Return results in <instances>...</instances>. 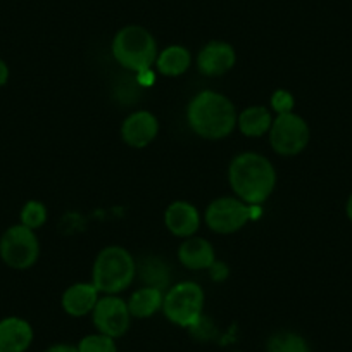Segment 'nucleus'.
I'll return each mask as SVG.
<instances>
[{"mask_svg": "<svg viewBox=\"0 0 352 352\" xmlns=\"http://www.w3.org/2000/svg\"><path fill=\"white\" fill-rule=\"evenodd\" d=\"M228 180L240 201L249 206H261L275 190L276 171L264 155L243 152L230 164Z\"/></svg>", "mask_w": 352, "mask_h": 352, "instance_id": "obj_1", "label": "nucleus"}, {"mask_svg": "<svg viewBox=\"0 0 352 352\" xmlns=\"http://www.w3.org/2000/svg\"><path fill=\"white\" fill-rule=\"evenodd\" d=\"M236 111L232 100L214 90H202L187 107L190 130L206 140H221L236 126Z\"/></svg>", "mask_w": 352, "mask_h": 352, "instance_id": "obj_2", "label": "nucleus"}, {"mask_svg": "<svg viewBox=\"0 0 352 352\" xmlns=\"http://www.w3.org/2000/svg\"><path fill=\"white\" fill-rule=\"evenodd\" d=\"M137 263L133 256L121 245L102 249L94 263L92 283L104 296H116L133 283Z\"/></svg>", "mask_w": 352, "mask_h": 352, "instance_id": "obj_3", "label": "nucleus"}, {"mask_svg": "<svg viewBox=\"0 0 352 352\" xmlns=\"http://www.w3.org/2000/svg\"><path fill=\"white\" fill-rule=\"evenodd\" d=\"M113 56L120 66L137 74L155 64L159 56L157 42L144 26L128 25L114 35Z\"/></svg>", "mask_w": 352, "mask_h": 352, "instance_id": "obj_4", "label": "nucleus"}, {"mask_svg": "<svg viewBox=\"0 0 352 352\" xmlns=\"http://www.w3.org/2000/svg\"><path fill=\"white\" fill-rule=\"evenodd\" d=\"M204 290L195 282H180L169 287L162 300V313L171 323L192 328L202 318Z\"/></svg>", "mask_w": 352, "mask_h": 352, "instance_id": "obj_5", "label": "nucleus"}, {"mask_svg": "<svg viewBox=\"0 0 352 352\" xmlns=\"http://www.w3.org/2000/svg\"><path fill=\"white\" fill-rule=\"evenodd\" d=\"M40 243L35 230L16 225L6 230L0 239V257L14 270H28L38 261Z\"/></svg>", "mask_w": 352, "mask_h": 352, "instance_id": "obj_6", "label": "nucleus"}, {"mask_svg": "<svg viewBox=\"0 0 352 352\" xmlns=\"http://www.w3.org/2000/svg\"><path fill=\"white\" fill-rule=\"evenodd\" d=\"M270 145L280 155H297L309 144L311 131L304 118L296 113L278 114L268 131Z\"/></svg>", "mask_w": 352, "mask_h": 352, "instance_id": "obj_7", "label": "nucleus"}, {"mask_svg": "<svg viewBox=\"0 0 352 352\" xmlns=\"http://www.w3.org/2000/svg\"><path fill=\"white\" fill-rule=\"evenodd\" d=\"M206 225L219 235L239 232L250 219L249 204L239 197H219L206 209Z\"/></svg>", "mask_w": 352, "mask_h": 352, "instance_id": "obj_8", "label": "nucleus"}, {"mask_svg": "<svg viewBox=\"0 0 352 352\" xmlns=\"http://www.w3.org/2000/svg\"><path fill=\"white\" fill-rule=\"evenodd\" d=\"M92 316L97 331L107 337L120 338L130 328L131 314L128 304L118 296L100 297L96 309L92 311Z\"/></svg>", "mask_w": 352, "mask_h": 352, "instance_id": "obj_9", "label": "nucleus"}, {"mask_svg": "<svg viewBox=\"0 0 352 352\" xmlns=\"http://www.w3.org/2000/svg\"><path fill=\"white\" fill-rule=\"evenodd\" d=\"M236 54L230 43L212 40L206 43L197 56V67L204 76H221L235 66Z\"/></svg>", "mask_w": 352, "mask_h": 352, "instance_id": "obj_10", "label": "nucleus"}, {"mask_svg": "<svg viewBox=\"0 0 352 352\" xmlns=\"http://www.w3.org/2000/svg\"><path fill=\"white\" fill-rule=\"evenodd\" d=\"M159 133V121L148 111H137L130 114L121 124V138L133 148L147 147Z\"/></svg>", "mask_w": 352, "mask_h": 352, "instance_id": "obj_11", "label": "nucleus"}, {"mask_svg": "<svg viewBox=\"0 0 352 352\" xmlns=\"http://www.w3.org/2000/svg\"><path fill=\"white\" fill-rule=\"evenodd\" d=\"M166 228L175 236L188 239L197 233L201 226V214L197 208L187 201H175L168 206L164 212Z\"/></svg>", "mask_w": 352, "mask_h": 352, "instance_id": "obj_12", "label": "nucleus"}, {"mask_svg": "<svg viewBox=\"0 0 352 352\" xmlns=\"http://www.w3.org/2000/svg\"><path fill=\"white\" fill-rule=\"evenodd\" d=\"M33 342V328L18 316L0 321V352H25Z\"/></svg>", "mask_w": 352, "mask_h": 352, "instance_id": "obj_13", "label": "nucleus"}, {"mask_svg": "<svg viewBox=\"0 0 352 352\" xmlns=\"http://www.w3.org/2000/svg\"><path fill=\"white\" fill-rule=\"evenodd\" d=\"M100 292L94 283H74L63 294V309L69 316L81 318L92 313L100 299Z\"/></svg>", "mask_w": 352, "mask_h": 352, "instance_id": "obj_14", "label": "nucleus"}, {"mask_svg": "<svg viewBox=\"0 0 352 352\" xmlns=\"http://www.w3.org/2000/svg\"><path fill=\"white\" fill-rule=\"evenodd\" d=\"M178 259L185 268L194 270H209L214 264L216 254L211 243L201 236H188L178 249Z\"/></svg>", "mask_w": 352, "mask_h": 352, "instance_id": "obj_15", "label": "nucleus"}, {"mask_svg": "<svg viewBox=\"0 0 352 352\" xmlns=\"http://www.w3.org/2000/svg\"><path fill=\"white\" fill-rule=\"evenodd\" d=\"M273 124V116H272V111L268 107H263V106H252V107H247L245 111L239 114L236 118V126L239 130L242 131L245 137L250 138H257V137H263L270 131Z\"/></svg>", "mask_w": 352, "mask_h": 352, "instance_id": "obj_16", "label": "nucleus"}, {"mask_svg": "<svg viewBox=\"0 0 352 352\" xmlns=\"http://www.w3.org/2000/svg\"><path fill=\"white\" fill-rule=\"evenodd\" d=\"M162 300H164V294L162 290L154 289V287H142V289L135 290L131 294L130 300H128V309H130L131 318H151L162 309Z\"/></svg>", "mask_w": 352, "mask_h": 352, "instance_id": "obj_17", "label": "nucleus"}, {"mask_svg": "<svg viewBox=\"0 0 352 352\" xmlns=\"http://www.w3.org/2000/svg\"><path fill=\"white\" fill-rule=\"evenodd\" d=\"M190 52L182 45L166 47L162 52H159L157 59H155L159 73H162L164 76H180L190 67Z\"/></svg>", "mask_w": 352, "mask_h": 352, "instance_id": "obj_18", "label": "nucleus"}, {"mask_svg": "<svg viewBox=\"0 0 352 352\" xmlns=\"http://www.w3.org/2000/svg\"><path fill=\"white\" fill-rule=\"evenodd\" d=\"M137 273L145 287H154L159 290H166L169 287V268L159 257H145L140 268H137Z\"/></svg>", "mask_w": 352, "mask_h": 352, "instance_id": "obj_19", "label": "nucleus"}, {"mask_svg": "<svg viewBox=\"0 0 352 352\" xmlns=\"http://www.w3.org/2000/svg\"><path fill=\"white\" fill-rule=\"evenodd\" d=\"M268 352H309V345L304 337L294 331H278L272 335L266 345Z\"/></svg>", "mask_w": 352, "mask_h": 352, "instance_id": "obj_20", "label": "nucleus"}, {"mask_svg": "<svg viewBox=\"0 0 352 352\" xmlns=\"http://www.w3.org/2000/svg\"><path fill=\"white\" fill-rule=\"evenodd\" d=\"M80 352H118L116 342L113 337H107L104 333H92L81 338L78 344Z\"/></svg>", "mask_w": 352, "mask_h": 352, "instance_id": "obj_21", "label": "nucleus"}, {"mask_svg": "<svg viewBox=\"0 0 352 352\" xmlns=\"http://www.w3.org/2000/svg\"><path fill=\"white\" fill-rule=\"evenodd\" d=\"M47 221V208L38 201L26 202L25 208L21 209V225L26 228L36 230Z\"/></svg>", "mask_w": 352, "mask_h": 352, "instance_id": "obj_22", "label": "nucleus"}, {"mask_svg": "<svg viewBox=\"0 0 352 352\" xmlns=\"http://www.w3.org/2000/svg\"><path fill=\"white\" fill-rule=\"evenodd\" d=\"M294 106H296V100L289 90H276L272 96V107L276 114L294 113Z\"/></svg>", "mask_w": 352, "mask_h": 352, "instance_id": "obj_23", "label": "nucleus"}, {"mask_svg": "<svg viewBox=\"0 0 352 352\" xmlns=\"http://www.w3.org/2000/svg\"><path fill=\"white\" fill-rule=\"evenodd\" d=\"M211 276H212V280H225L226 276H228V268H226L225 264L223 263H219V261H214V264H212L211 268Z\"/></svg>", "mask_w": 352, "mask_h": 352, "instance_id": "obj_24", "label": "nucleus"}, {"mask_svg": "<svg viewBox=\"0 0 352 352\" xmlns=\"http://www.w3.org/2000/svg\"><path fill=\"white\" fill-rule=\"evenodd\" d=\"M137 81L142 87H151L155 81V74L152 73V69H144L140 73H137Z\"/></svg>", "mask_w": 352, "mask_h": 352, "instance_id": "obj_25", "label": "nucleus"}, {"mask_svg": "<svg viewBox=\"0 0 352 352\" xmlns=\"http://www.w3.org/2000/svg\"><path fill=\"white\" fill-rule=\"evenodd\" d=\"M45 352H80V351H78V347H74V345L56 344V345H52V347L47 349Z\"/></svg>", "mask_w": 352, "mask_h": 352, "instance_id": "obj_26", "label": "nucleus"}, {"mask_svg": "<svg viewBox=\"0 0 352 352\" xmlns=\"http://www.w3.org/2000/svg\"><path fill=\"white\" fill-rule=\"evenodd\" d=\"M8 80H9V67L4 60L0 59V87L8 83Z\"/></svg>", "mask_w": 352, "mask_h": 352, "instance_id": "obj_27", "label": "nucleus"}, {"mask_svg": "<svg viewBox=\"0 0 352 352\" xmlns=\"http://www.w3.org/2000/svg\"><path fill=\"white\" fill-rule=\"evenodd\" d=\"M345 211H347V218L351 219V223H352V194H351V197H349L347 206H345Z\"/></svg>", "mask_w": 352, "mask_h": 352, "instance_id": "obj_28", "label": "nucleus"}]
</instances>
